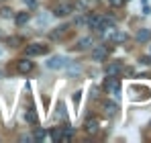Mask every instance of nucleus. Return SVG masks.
I'll return each instance as SVG.
<instances>
[{"instance_id":"1","label":"nucleus","mask_w":151,"mask_h":143,"mask_svg":"<svg viewBox=\"0 0 151 143\" xmlns=\"http://www.w3.org/2000/svg\"><path fill=\"white\" fill-rule=\"evenodd\" d=\"M88 27H90L92 31L104 35L108 29H114V19H112V17H98V14H92V17L88 19Z\"/></svg>"},{"instance_id":"2","label":"nucleus","mask_w":151,"mask_h":143,"mask_svg":"<svg viewBox=\"0 0 151 143\" xmlns=\"http://www.w3.org/2000/svg\"><path fill=\"white\" fill-rule=\"evenodd\" d=\"M104 90H106L108 94L119 98V94H121V82L116 80V76H108V78L104 80Z\"/></svg>"},{"instance_id":"3","label":"nucleus","mask_w":151,"mask_h":143,"mask_svg":"<svg viewBox=\"0 0 151 143\" xmlns=\"http://www.w3.org/2000/svg\"><path fill=\"white\" fill-rule=\"evenodd\" d=\"M70 64V59L65 55H51L47 61V70H63Z\"/></svg>"},{"instance_id":"4","label":"nucleus","mask_w":151,"mask_h":143,"mask_svg":"<svg viewBox=\"0 0 151 143\" xmlns=\"http://www.w3.org/2000/svg\"><path fill=\"white\" fill-rule=\"evenodd\" d=\"M25 51H27V55H31V57H39V55H47L49 47L43 45V43H31V45H27Z\"/></svg>"},{"instance_id":"5","label":"nucleus","mask_w":151,"mask_h":143,"mask_svg":"<svg viewBox=\"0 0 151 143\" xmlns=\"http://www.w3.org/2000/svg\"><path fill=\"white\" fill-rule=\"evenodd\" d=\"M108 53H110V47L108 45H96V47L92 49V59L94 61H104L108 57Z\"/></svg>"},{"instance_id":"6","label":"nucleus","mask_w":151,"mask_h":143,"mask_svg":"<svg viewBox=\"0 0 151 143\" xmlns=\"http://www.w3.org/2000/svg\"><path fill=\"white\" fill-rule=\"evenodd\" d=\"M68 31H70V25H59V27H55L49 33V39L51 41H61V39L68 35Z\"/></svg>"},{"instance_id":"7","label":"nucleus","mask_w":151,"mask_h":143,"mask_svg":"<svg viewBox=\"0 0 151 143\" xmlns=\"http://www.w3.org/2000/svg\"><path fill=\"white\" fill-rule=\"evenodd\" d=\"M33 68H35V61H31V59H19V64H17V70L21 74H29V72H33Z\"/></svg>"},{"instance_id":"8","label":"nucleus","mask_w":151,"mask_h":143,"mask_svg":"<svg viewBox=\"0 0 151 143\" xmlns=\"http://www.w3.org/2000/svg\"><path fill=\"white\" fill-rule=\"evenodd\" d=\"M70 12H72V4H57L53 8V14L55 17H68Z\"/></svg>"},{"instance_id":"9","label":"nucleus","mask_w":151,"mask_h":143,"mask_svg":"<svg viewBox=\"0 0 151 143\" xmlns=\"http://www.w3.org/2000/svg\"><path fill=\"white\" fill-rule=\"evenodd\" d=\"M127 39H129V35L123 33V31H116V29H114V31L110 33V41H112V43H125Z\"/></svg>"},{"instance_id":"10","label":"nucleus","mask_w":151,"mask_h":143,"mask_svg":"<svg viewBox=\"0 0 151 143\" xmlns=\"http://www.w3.org/2000/svg\"><path fill=\"white\" fill-rule=\"evenodd\" d=\"M104 110H106L108 117H114V115L119 113V104L112 102V100H106V102H104Z\"/></svg>"},{"instance_id":"11","label":"nucleus","mask_w":151,"mask_h":143,"mask_svg":"<svg viewBox=\"0 0 151 143\" xmlns=\"http://www.w3.org/2000/svg\"><path fill=\"white\" fill-rule=\"evenodd\" d=\"M25 121L29 123V125H33V127L39 125V117H37V113H35L33 108H29V110L25 113Z\"/></svg>"},{"instance_id":"12","label":"nucleus","mask_w":151,"mask_h":143,"mask_svg":"<svg viewBox=\"0 0 151 143\" xmlns=\"http://www.w3.org/2000/svg\"><path fill=\"white\" fill-rule=\"evenodd\" d=\"M121 72H123V64H121V61H116V64H110V66L106 68V74H108V76H119Z\"/></svg>"},{"instance_id":"13","label":"nucleus","mask_w":151,"mask_h":143,"mask_svg":"<svg viewBox=\"0 0 151 143\" xmlns=\"http://www.w3.org/2000/svg\"><path fill=\"white\" fill-rule=\"evenodd\" d=\"M92 47V37H82L80 41H78V49L80 51H86V49Z\"/></svg>"},{"instance_id":"14","label":"nucleus","mask_w":151,"mask_h":143,"mask_svg":"<svg viewBox=\"0 0 151 143\" xmlns=\"http://www.w3.org/2000/svg\"><path fill=\"white\" fill-rule=\"evenodd\" d=\"M65 68H68V74H70L72 78H76V76H78V74L82 72V68H80V64H76V61H70V64H68Z\"/></svg>"},{"instance_id":"15","label":"nucleus","mask_w":151,"mask_h":143,"mask_svg":"<svg viewBox=\"0 0 151 143\" xmlns=\"http://www.w3.org/2000/svg\"><path fill=\"white\" fill-rule=\"evenodd\" d=\"M151 37V31L149 29H141V31H137V35H135V39L137 41H147Z\"/></svg>"},{"instance_id":"16","label":"nucleus","mask_w":151,"mask_h":143,"mask_svg":"<svg viewBox=\"0 0 151 143\" xmlns=\"http://www.w3.org/2000/svg\"><path fill=\"white\" fill-rule=\"evenodd\" d=\"M86 131H88V133H96V131H98V121L88 119L86 121Z\"/></svg>"},{"instance_id":"17","label":"nucleus","mask_w":151,"mask_h":143,"mask_svg":"<svg viewBox=\"0 0 151 143\" xmlns=\"http://www.w3.org/2000/svg\"><path fill=\"white\" fill-rule=\"evenodd\" d=\"M55 119H68V113H65V104H63V102H59V104H57Z\"/></svg>"},{"instance_id":"18","label":"nucleus","mask_w":151,"mask_h":143,"mask_svg":"<svg viewBox=\"0 0 151 143\" xmlns=\"http://www.w3.org/2000/svg\"><path fill=\"white\" fill-rule=\"evenodd\" d=\"M14 23L17 25H27L29 23V12H19V14L14 17Z\"/></svg>"},{"instance_id":"19","label":"nucleus","mask_w":151,"mask_h":143,"mask_svg":"<svg viewBox=\"0 0 151 143\" xmlns=\"http://www.w3.org/2000/svg\"><path fill=\"white\" fill-rule=\"evenodd\" d=\"M49 139L59 143V141H61V129H53V131L49 133Z\"/></svg>"},{"instance_id":"20","label":"nucleus","mask_w":151,"mask_h":143,"mask_svg":"<svg viewBox=\"0 0 151 143\" xmlns=\"http://www.w3.org/2000/svg\"><path fill=\"white\" fill-rule=\"evenodd\" d=\"M33 139H37V141H43V139H45V131H43V129H35V133H33Z\"/></svg>"},{"instance_id":"21","label":"nucleus","mask_w":151,"mask_h":143,"mask_svg":"<svg viewBox=\"0 0 151 143\" xmlns=\"http://www.w3.org/2000/svg\"><path fill=\"white\" fill-rule=\"evenodd\" d=\"M0 17H2V19H10V17H12V10H10V8H2V10H0Z\"/></svg>"},{"instance_id":"22","label":"nucleus","mask_w":151,"mask_h":143,"mask_svg":"<svg viewBox=\"0 0 151 143\" xmlns=\"http://www.w3.org/2000/svg\"><path fill=\"white\" fill-rule=\"evenodd\" d=\"M19 43H21V39H19V37H10V39H8V45H10V47H17Z\"/></svg>"},{"instance_id":"23","label":"nucleus","mask_w":151,"mask_h":143,"mask_svg":"<svg viewBox=\"0 0 151 143\" xmlns=\"http://www.w3.org/2000/svg\"><path fill=\"white\" fill-rule=\"evenodd\" d=\"M88 19L90 17H78L76 19V25H88Z\"/></svg>"},{"instance_id":"24","label":"nucleus","mask_w":151,"mask_h":143,"mask_svg":"<svg viewBox=\"0 0 151 143\" xmlns=\"http://www.w3.org/2000/svg\"><path fill=\"white\" fill-rule=\"evenodd\" d=\"M29 8H37V0H23Z\"/></svg>"},{"instance_id":"25","label":"nucleus","mask_w":151,"mask_h":143,"mask_svg":"<svg viewBox=\"0 0 151 143\" xmlns=\"http://www.w3.org/2000/svg\"><path fill=\"white\" fill-rule=\"evenodd\" d=\"M149 12H151L149 4H147V0H143V14H149Z\"/></svg>"},{"instance_id":"26","label":"nucleus","mask_w":151,"mask_h":143,"mask_svg":"<svg viewBox=\"0 0 151 143\" xmlns=\"http://www.w3.org/2000/svg\"><path fill=\"white\" fill-rule=\"evenodd\" d=\"M108 2H110V4H112V6H121V4H123V2H125V0H108Z\"/></svg>"},{"instance_id":"27","label":"nucleus","mask_w":151,"mask_h":143,"mask_svg":"<svg viewBox=\"0 0 151 143\" xmlns=\"http://www.w3.org/2000/svg\"><path fill=\"white\" fill-rule=\"evenodd\" d=\"M45 23H47V14H43V17L39 19V25H45Z\"/></svg>"},{"instance_id":"28","label":"nucleus","mask_w":151,"mask_h":143,"mask_svg":"<svg viewBox=\"0 0 151 143\" xmlns=\"http://www.w3.org/2000/svg\"><path fill=\"white\" fill-rule=\"evenodd\" d=\"M31 139H33V135H23L21 137V141H31Z\"/></svg>"},{"instance_id":"29","label":"nucleus","mask_w":151,"mask_h":143,"mask_svg":"<svg viewBox=\"0 0 151 143\" xmlns=\"http://www.w3.org/2000/svg\"><path fill=\"white\" fill-rule=\"evenodd\" d=\"M0 37H2V33H0Z\"/></svg>"},{"instance_id":"30","label":"nucleus","mask_w":151,"mask_h":143,"mask_svg":"<svg viewBox=\"0 0 151 143\" xmlns=\"http://www.w3.org/2000/svg\"><path fill=\"white\" fill-rule=\"evenodd\" d=\"M0 53H2V49H0Z\"/></svg>"},{"instance_id":"31","label":"nucleus","mask_w":151,"mask_h":143,"mask_svg":"<svg viewBox=\"0 0 151 143\" xmlns=\"http://www.w3.org/2000/svg\"><path fill=\"white\" fill-rule=\"evenodd\" d=\"M149 51H151V47H149Z\"/></svg>"}]
</instances>
